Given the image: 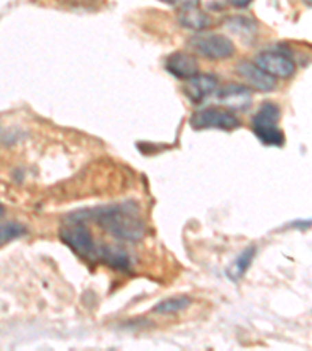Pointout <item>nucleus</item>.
Returning <instances> with one entry per match:
<instances>
[{"mask_svg":"<svg viewBox=\"0 0 312 351\" xmlns=\"http://www.w3.org/2000/svg\"><path fill=\"white\" fill-rule=\"evenodd\" d=\"M67 219L82 220V222L91 220V222L97 223L101 230H105L108 234L130 243L141 242L145 236V222L141 216V209L132 200L82 209V211L69 214Z\"/></svg>","mask_w":312,"mask_h":351,"instance_id":"1","label":"nucleus"},{"mask_svg":"<svg viewBox=\"0 0 312 351\" xmlns=\"http://www.w3.org/2000/svg\"><path fill=\"white\" fill-rule=\"evenodd\" d=\"M69 222L60 228V241L71 248L78 258L89 263H97L99 245L88 225L82 220L67 219Z\"/></svg>","mask_w":312,"mask_h":351,"instance_id":"2","label":"nucleus"},{"mask_svg":"<svg viewBox=\"0 0 312 351\" xmlns=\"http://www.w3.org/2000/svg\"><path fill=\"white\" fill-rule=\"evenodd\" d=\"M281 117L280 106L275 104H263L259 106L256 114L252 119V128L256 138L264 145L281 147L285 145V133L278 127Z\"/></svg>","mask_w":312,"mask_h":351,"instance_id":"3","label":"nucleus"},{"mask_svg":"<svg viewBox=\"0 0 312 351\" xmlns=\"http://www.w3.org/2000/svg\"><path fill=\"white\" fill-rule=\"evenodd\" d=\"M189 47L203 58L228 60L236 53V45L230 38L219 33H198L189 39Z\"/></svg>","mask_w":312,"mask_h":351,"instance_id":"4","label":"nucleus"},{"mask_svg":"<svg viewBox=\"0 0 312 351\" xmlns=\"http://www.w3.org/2000/svg\"><path fill=\"white\" fill-rule=\"evenodd\" d=\"M189 123L194 130H222V132H232L241 127V121L231 111L215 106L194 112Z\"/></svg>","mask_w":312,"mask_h":351,"instance_id":"5","label":"nucleus"},{"mask_svg":"<svg viewBox=\"0 0 312 351\" xmlns=\"http://www.w3.org/2000/svg\"><path fill=\"white\" fill-rule=\"evenodd\" d=\"M254 64L274 78H291L295 73V63L291 56L274 50L261 52L254 60Z\"/></svg>","mask_w":312,"mask_h":351,"instance_id":"6","label":"nucleus"},{"mask_svg":"<svg viewBox=\"0 0 312 351\" xmlns=\"http://www.w3.org/2000/svg\"><path fill=\"white\" fill-rule=\"evenodd\" d=\"M217 77L213 75V73H202V75L187 78L183 86V93L191 104L200 105L206 99L211 97L215 90H217Z\"/></svg>","mask_w":312,"mask_h":351,"instance_id":"7","label":"nucleus"},{"mask_svg":"<svg viewBox=\"0 0 312 351\" xmlns=\"http://www.w3.org/2000/svg\"><path fill=\"white\" fill-rule=\"evenodd\" d=\"M219 104L228 108V111H245L253 104L252 93L247 86L237 83L226 84L224 88H217L215 93Z\"/></svg>","mask_w":312,"mask_h":351,"instance_id":"8","label":"nucleus"},{"mask_svg":"<svg viewBox=\"0 0 312 351\" xmlns=\"http://www.w3.org/2000/svg\"><path fill=\"white\" fill-rule=\"evenodd\" d=\"M236 72L248 86L261 90V93H270L276 88V78L269 75L252 61H241L236 67Z\"/></svg>","mask_w":312,"mask_h":351,"instance_id":"9","label":"nucleus"},{"mask_svg":"<svg viewBox=\"0 0 312 351\" xmlns=\"http://www.w3.org/2000/svg\"><path fill=\"white\" fill-rule=\"evenodd\" d=\"M166 71L178 80H187L198 73V63L189 53L175 52L166 60Z\"/></svg>","mask_w":312,"mask_h":351,"instance_id":"10","label":"nucleus"},{"mask_svg":"<svg viewBox=\"0 0 312 351\" xmlns=\"http://www.w3.org/2000/svg\"><path fill=\"white\" fill-rule=\"evenodd\" d=\"M97 263L105 264L108 267L119 271H128L132 269V256H130L128 252L122 247L108 245V243H100L99 245Z\"/></svg>","mask_w":312,"mask_h":351,"instance_id":"11","label":"nucleus"},{"mask_svg":"<svg viewBox=\"0 0 312 351\" xmlns=\"http://www.w3.org/2000/svg\"><path fill=\"white\" fill-rule=\"evenodd\" d=\"M256 250L258 248L254 245L248 247L231 263L228 270H226V276H228L231 281H239L242 276L247 274V270L250 269V265H252L254 256H256Z\"/></svg>","mask_w":312,"mask_h":351,"instance_id":"12","label":"nucleus"},{"mask_svg":"<svg viewBox=\"0 0 312 351\" xmlns=\"http://www.w3.org/2000/svg\"><path fill=\"white\" fill-rule=\"evenodd\" d=\"M178 21L183 27L191 28V30H195V32H202L205 30V28L211 27V22H213L206 13H203V11H200L198 8L181 10Z\"/></svg>","mask_w":312,"mask_h":351,"instance_id":"13","label":"nucleus"},{"mask_svg":"<svg viewBox=\"0 0 312 351\" xmlns=\"http://www.w3.org/2000/svg\"><path fill=\"white\" fill-rule=\"evenodd\" d=\"M192 304V298L187 295H178V297H170L163 300L153 308V313L160 314V315H172V314H178L183 313L187 308Z\"/></svg>","mask_w":312,"mask_h":351,"instance_id":"14","label":"nucleus"},{"mask_svg":"<svg viewBox=\"0 0 312 351\" xmlns=\"http://www.w3.org/2000/svg\"><path fill=\"white\" fill-rule=\"evenodd\" d=\"M226 24H228L226 27H228L232 33H236L237 36H241V39H253L254 35L258 33L256 22H253L248 18H242V16L231 18Z\"/></svg>","mask_w":312,"mask_h":351,"instance_id":"15","label":"nucleus"},{"mask_svg":"<svg viewBox=\"0 0 312 351\" xmlns=\"http://www.w3.org/2000/svg\"><path fill=\"white\" fill-rule=\"evenodd\" d=\"M27 234V226L18 222H7L0 225V245Z\"/></svg>","mask_w":312,"mask_h":351,"instance_id":"16","label":"nucleus"},{"mask_svg":"<svg viewBox=\"0 0 312 351\" xmlns=\"http://www.w3.org/2000/svg\"><path fill=\"white\" fill-rule=\"evenodd\" d=\"M161 2L170 5V7L180 8V10L198 8V5H200V0H161Z\"/></svg>","mask_w":312,"mask_h":351,"instance_id":"17","label":"nucleus"},{"mask_svg":"<svg viewBox=\"0 0 312 351\" xmlns=\"http://www.w3.org/2000/svg\"><path fill=\"white\" fill-rule=\"evenodd\" d=\"M230 5H232L235 8H247L253 0H228Z\"/></svg>","mask_w":312,"mask_h":351,"instance_id":"18","label":"nucleus"},{"mask_svg":"<svg viewBox=\"0 0 312 351\" xmlns=\"http://www.w3.org/2000/svg\"><path fill=\"white\" fill-rule=\"evenodd\" d=\"M5 216V208L0 205V217H3Z\"/></svg>","mask_w":312,"mask_h":351,"instance_id":"19","label":"nucleus"}]
</instances>
